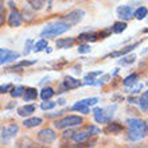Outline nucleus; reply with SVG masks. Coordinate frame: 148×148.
Returning <instances> with one entry per match:
<instances>
[{
    "instance_id": "obj_1",
    "label": "nucleus",
    "mask_w": 148,
    "mask_h": 148,
    "mask_svg": "<svg viewBox=\"0 0 148 148\" xmlns=\"http://www.w3.org/2000/svg\"><path fill=\"white\" fill-rule=\"evenodd\" d=\"M127 125H128L127 139L129 141L141 140V139H144L147 136L148 125L143 120H140V119H128L127 120Z\"/></svg>"
},
{
    "instance_id": "obj_2",
    "label": "nucleus",
    "mask_w": 148,
    "mask_h": 148,
    "mask_svg": "<svg viewBox=\"0 0 148 148\" xmlns=\"http://www.w3.org/2000/svg\"><path fill=\"white\" fill-rule=\"evenodd\" d=\"M71 27V24L67 22H55V23H49L46 27L43 28V31L40 32L42 38H53V36H58L63 32H66L69 28Z\"/></svg>"
},
{
    "instance_id": "obj_3",
    "label": "nucleus",
    "mask_w": 148,
    "mask_h": 148,
    "mask_svg": "<svg viewBox=\"0 0 148 148\" xmlns=\"http://www.w3.org/2000/svg\"><path fill=\"white\" fill-rule=\"evenodd\" d=\"M116 108H117L116 105H109V106H105V108H97V109H94L93 110L94 120L97 121V123H109L112 120L113 114H114Z\"/></svg>"
},
{
    "instance_id": "obj_4",
    "label": "nucleus",
    "mask_w": 148,
    "mask_h": 148,
    "mask_svg": "<svg viewBox=\"0 0 148 148\" xmlns=\"http://www.w3.org/2000/svg\"><path fill=\"white\" fill-rule=\"evenodd\" d=\"M82 124V117L81 116H75V114H70L66 116L62 120H57L54 123V127L58 129L63 128H70V127H75V125H81Z\"/></svg>"
},
{
    "instance_id": "obj_5",
    "label": "nucleus",
    "mask_w": 148,
    "mask_h": 148,
    "mask_svg": "<svg viewBox=\"0 0 148 148\" xmlns=\"http://www.w3.org/2000/svg\"><path fill=\"white\" fill-rule=\"evenodd\" d=\"M82 84L79 79H75V78L73 77H65V79H63L62 85L59 86V90L58 93H62V92H65V90H71V89H75V88H79Z\"/></svg>"
},
{
    "instance_id": "obj_6",
    "label": "nucleus",
    "mask_w": 148,
    "mask_h": 148,
    "mask_svg": "<svg viewBox=\"0 0 148 148\" xmlns=\"http://www.w3.org/2000/svg\"><path fill=\"white\" fill-rule=\"evenodd\" d=\"M57 139V135L51 128H45L38 132V140L45 143V144H50Z\"/></svg>"
},
{
    "instance_id": "obj_7",
    "label": "nucleus",
    "mask_w": 148,
    "mask_h": 148,
    "mask_svg": "<svg viewBox=\"0 0 148 148\" xmlns=\"http://www.w3.org/2000/svg\"><path fill=\"white\" fill-rule=\"evenodd\" d=\"M84 15H85V12L82 11V10H74V11L69 12L67 15L63 16L62 20L63 22H67L69 24H77L82 20Z\"/></svg>"
},
{
    "instance_id": "obj_8",
    "label": "nucleus",
    "mask_w": 148,
    "mask_h": 148,
    "mask_svg": "<svg viewBox=\"0 0 148 148\" xmlns=\"http://www.w3.org/2000/svg\"><path fill=\"white\" fill-rule=\"evenodd\" d=\"M19 57H20L19 53L11 51V50H8V49H1L0 50V63L1 65H5V63L11 62V61L19 58Z\"/></svg>"
},
{
    "instance_id": "obj_9",
    "label": "nucleus",
    "mask_w": 148,
    "mask_h": 148,
    "mask_svg": "<svg viewBox=\"0 0 148 148\" xmlns=\"http://www.w3.org/2000/svg\"><path fill=\"white\" fill-rule=\"evenodd\" d=\"M18 129H19V127L16 124H11L8 125L7 128H1V143H5V141L10 139V137H14L16 135V132H18Z\"/></svg>"
},
{
    "instance_id": "obj_10",
    "label": "nucleus",
    "mask_w": 148,
    "mask_h": 148,
    "mask_svg": "<svg viewBox=\"0 0 148 148\" xmlns=\"http://www.w3.org/2000/svg\"><path fill=\"white\" fill-rule=\"evenodd\" d=\"M135 15L133 10L129 5H120L117 8V16L120 18L121 20H129L132 19V16Z\"/></svg>"
},
{
    "instance_id": "obj_11",
    "label": "nucleus",
    "mask_w": 148,
    "mask_h": 148,
    "mask_svg": "<svg viewBox=\"0 0 148 148\" xmlns=\"http://www.w3.org/2000/svg\"><path fill=\"white\" fill-rule=\"evenodd\" d=\"M124 131V127L120 123H106V127L104 128V133L106 135H119Z\"/></svg>"
},
{
    "instance_id": "obj_12",
    "label": "nucleus",
    "mask_w": 148,
    "mask_h": 148,
    "mask_svg": "<svg viewBox=\"0 0 148 148\" xmlns=\"http://www.w3.org/2000/svg\"><path fill=\"white\" fill-rule=\"evenodd\" d=\"M140 45V40L139 42H136V43H133V45H129V46H125L124 49H120V50H117V51H114V53H110V54H108V55H105L104 58H117V57H121V55H125V54H128L129 51H132L133 49L136 46H139Z\"/></svg>"
},
{
    "instance_id": "obj_13",
    "label": "nucleus",
    "mask_w": 148,
    "mask_h": 148,
    "mask_svg": "<svg viewBox=\"0 0 148 148\" xmlns=\"http://www.w3.org/2000/svg\"><path fill=\"white\" fill-rule=\"evenodd\" d=\"M20 23H22V16L18 11L15 10H12L10 16H8V24L11 26V27H19Z\"/></svg>"
},
{
    "instance_id": "obj_14",
    "label": "nucleus",
    "mask_w": 148,
    "mask_h": 148,
    "mask_svg": "<svg viewBox=\"0 0 148 148\" xmlns=\"http://www.w3.org/2000/svg\"><path fill=\"white\" fill-rule=\"evenodd\" d=\"M74 43H75V39H73V38H63V39L57 40L55 46L58 47V49H70Z\"/></svg>"
},
{
    "instance_id": "obj_15",
    "label": "nucleus",
    "mask_w": 148,
    "mask_h": 148,
    "mask_svg": "<svg viewBox=\"0 0 148 148\" xmlns=\"http://www.w3.org/2000/svg\"><path fill=\"white\" fill-rule=\"evenodd\" d=\"M90 135H92L90 132H74L71 139H73L75 143H84V141H86L89 139Z\"/></svg>"
},
{
    "instance_id": "obj_16",
    "label": "nucleus",
    "mask_w": 148,
    "mask_h": 148,
    "mask_svg": "<svg viewBox=\"0 0 148 148\" xmlns=\"http://www.w3.org/2000/svg\"><path fill=\"white\" fill-rule=\"evenodd\" d=\"M40 124H42V119L40 117H31V119H26L23 121V125L26 128H34V127Z\"/></svg>"
},
{
    "instance_id": "obj_17",
    "label": "nucleus",
    "mask_w": 148,
    "mask_h": 148,
    "mask_svg": "<svg viewBox=\"0 0 148 148\" xmlns=\"http://www.w3.org/2000/svg\"><path fill=\"white\" fill-rule=\"evenodd\" d=\"M36 97H38L36 89H34V88H26V92H24V96H23L24 101H32Z\"/></svg>"
},
{
    "instance_id": "obj_18",
    "label": "nucleus",
    "mask_w": 148,
    "mask_h": 148,
    "mask_svg": "<svg viewBox=\"0 0 148 148\" xmlns=\"http://www.w3.org/2000/svg\"><path fill=\"white\" fill-rule=\"evenodd\" d=\"M34 110H35V105H24V106H22V108L18 109V114L22 117L30 116V114L34 113Z\"/></svg>"
},
{
    "instance_id": "obj_19",
    "label": "nucleus",
    "mask_w": 148,
    "mask_h": 148,
    "mask_svg": "<svg viewBox=\"0 0 148 148\" xmlns=\"http://www.w3.org/2000/svg\"><path fill=\"white\" fill-rule=\"evenodd\" d=\"M73 110H78V112H81V113H84V114H88L89 113V106L88 105H85L82 101H78V102H75L73 105V108H71Z\"/></svg>"
},
{
    "instance_id": "obj_20",
    "label": "nucleus",
    "mask_w": 148,
    "mask_h": 148,
    "mask_svg": "<svg viewBox=\"0 0 148 148\" xmlns=\"http://www.w3.org/2000/svg\"><path fill=\"white\" fill-rule=\"evenodd\" d=\"M110 28H112V31L114 34H120V32H123L127 28V23L125 22H114Z\"/></svg>"
},
{
    "instance_id": "obj_21",
    "label": "nucleus",
    "mask_w": 148,
    "mask_h": 148,
    "mask_svg": "<svg viewBox=\"0 0 148 148\" xmlns=\"http://www.w3.org/2000/svg\"><path fill=\"white\" fill-rule=\"evenodd\" d=\"M139 104H140L141 110L147 112V110H148V90L141 94V97L139 98Z\"/></svg>"
},
{
    "instance_id": "obj_22",
    "label": "nucleus",
    "mask_w": 148,
    "mask_h": 148,
    "mask_svg": "<svg viewBox=\"0 0 148 148\" xmlns=\"http://www.w3.org/2000/svg\"><path fill=\"white\" fill-rule=\"evenodd\" d=\"M45 1L46 0H27V3L31 5L32 10H35V11H39V10H42L43 5H45Z\"/></svg>"
},
{
    "instance_id": "obj_23",
    "label": "nucleus",
    "mask_w": 148,
    "mask_h": 148,
    "mask_svg": "<svg viewBox=\"0 0 148 148\" xmlns=\"http://www.w3.org/2000/svg\"><path fill=\"white\" fill-rule=\"evenodd\" d=\"M54 96V89L53 88H43L40 92V98L42 100H50Z\"/></svg>"
},
{
    "instance_id": "obj_24",
    "label": "nucleus",
    "mask_w": 148,
    "mask_h": 148,
    "mask_svg": "<svg viewBox=\"0 0 148 148\" xmlns=\"http://www.w3.org/2000/svg\"><path fill=\"white\" fill-rule=\"evenodd\" d=\"M24 92H26V88H24V86H16V88H12L11 96L14 98L22 97V96H24Z\"/></svg>"
},
{
    "instance_id": "obj_25",
    "label": "nucleus",
    "mask_w": 148,
    "mask_h": 148,
    "mask_svg": "<svg viewBox=\"0 0 148 148\" xmlns=\"http://www.w3.org/2000/svg\"><path fill=\"white\" fill-rule=\"evenodd\" d=\"M147 14H148V10L145 7H139L135 11V18H136L137 20H143L147 16Z\"/></svg>"
},
{
    "instance_id": "obj_26",
    "label": "nucleus",
    "mask_w": 148,
    "mask_h": 148,
    "mask_svg": "<svg viewBox=\"0 0 148 148\" xmlns=\"http://www.w3.org/2000/svg\"><path fill=\"white\" fill-rule=\"evenodd\" d=\"M47 49V42H46V39L42 38L40 40H38V42L34 45V51L35 53H39V51H42V50H46Z\"/></svg>"
},
{
    "instance_id": "obj_27",
    "label": "nucleus",
    "mask_w": 148,
    "mask_h": 148,
    "mask_svg": "<svg viewBox=\"0 0 148 148\" xmlns=\"http://www.w3.org/2000/svg\"><path fill=\"white\" fill-rule=\"evenodd\" d=\"M137 82V74H131L124 79V86H132Z\"/></svg>"
},
{
    "instance_id": "obj_28",
    "label": "nucleus",
    "mask_w": 148,
    "mask_h": 148,
    "mask_svg": "<svg viewBox=\"0 0 148 148\" xmlns=\"http://www.w3.org/2000/svg\"><path fill=\"white\" fill-rule=\"evenodd\" d=\"M35 63V61H20L18 65H15V66L10 67L11 70H15V69H20V67H27V66H31V65H34Z\"/></svg>"
},
{
    "instance_id": "obj_29",
    "label": "nucleus",
    "mask_w": 148,
    "mask_h": 148,
    "mask_svg": "<svg viewBox=\"0 0 148 148\" xmlns=\"http://www.w3.org/2000/svg\"><path fill=\"white\" fill-rule=\"evenodd\" d=\"M55 106V102L54 101H49V100H43V102L40 104V108L43 110H49V109H53Z\"/></svg>"
},
{
    "instance_id": "obj_30",
    "label": "nucleus",
    "mask_w": 148,
    "mask_h": 148,
    "mask_svg": "<svg viewBox=\"0 0 148 148\" xmlns=\"http://www.w3.org/2000/svg\"><path fill=\"white\" fill-rule=\"evenodd\" d=\"M101 71L98 70V71H92V73H88L85 75V78H84V79H85V81H93L94 78L96 77H98V75H101Z\"/></svg>"
},
{
    "instance_id": "obj_31",
    "label": "nucleus",
    "mask_w": 148,
    "mask_h": 148,
    "mask_svg": "<svg viewBox=\"0 0 148 148\" xmlns=\"http://www.w3.org/2000/svg\"><path fill=\"white\" fill-rule=\"evenodd\" d=\"M135 59H136V57H135V55H128V57H125V58L120 59V63H121V65H128V63H133V62H135Z\"/></svg>"
},
{
    "instance_id": "obj_32",
    "label": "nucleus",
    "mask_w": 148,
    "mask_h": 148,
    "mask_svg": "<svg viewBox=\"0 0 148 148\" xmlns=\"http://www.w3.org/2000/svg\"><path fill=\"white\" fill-rule=\"evenodd\" d=\"M89 51H90V46L86 45V43L79 45V47H78V53H79V54H86V53H89Z\"/></svg>"
},
{
    "instance_id": "obj_33",
    "label": "nucleus",
    "mask_w": 148,
    "mask_h": 148,
    "mask_svg": "<svg viewBox=\"0 0 148 148\" xmlns=\"http://www.w3.org/2000/svg\"><path fill=\"white\" fill-rule=\"evenodd\" d=\"M34 46V42H32L31 39H28L27 42H26V46H24V55H27L30 51H31V47Z\"/></svg>"
},
{
    "instance_id": "obj_34",
    "label": "nucleus",
    "mask_w": 148,
    "mask_h": 148,
    "mask_svg": "<svg viewBox=\"0 0 148 148\" xmlns=\"http://www.w3.org/2000/svg\"><path fill=\"white\" fill-rule=\"evenodd\" d=\"M143 89V84H136V86H132V89L128 90L129 93H139Z\"/></svg>"
},
{
    "instance_id": "obj_35",
    "label": "nucleus",
    "mask_w": 148,
    "mask_h": 148,
    "mask_svg": "<svg viewBox=\"0 0 148 148\" xmlns=\"http://www.w3.org/2000/svg\"><path fill=\"white\" fill-rule=\"evenodd\" d=\"M89 132L92 133V135H98V133L101 132V131H100L97 127H94V125H90V127H89Z\"/></svg>"
},
{
    "instance_id": "obj_36",
    "label": "nucleus",
    "mask_w": 148,
    "mask_h": 148,
    "mask_svg": "<svg viewBox=\"0 0 148 148\" xmlns=\"http://www.w3.org/2000/svg\"><path fill=\"white\" fill-rule=\"evenodd\" d=\"M8 89H12V85L11 84H7V85H3L1 86V88H0V92H1V93H5V92H8Z\"/></svg>"
},
{
    "instance_id": "obj_37",
    "label": "nucleus",
    "mask_w": 148,
    "mask_h": 148,
    "mask_svg": "<svg viewBox=\"0 0 148 148\" xmlns=\"http://www.w3.org/2000/svg\"><path fill=\"white\" fill-rule=\"evenodd\" d=\"M0 12H1V15H0V24H4V14H5V10H4L3 3H1V8H0Z\"/></svg>"
},
{
    "instance_id": "obj_38",
    "label": "nucleus",
    "mask_w": 148,
    "mask_h": 148,
    "mask_svg": "<svg viewBox=\"0 0 148 148\" xmlns=\"http://www.w3.org/2000/svg\"><path fill=\"white\" fill-rule=\"evenodd\" d=\"M128 102H131V104H133V102H139V100H137V98H128Z\"/></svg>"
},
{
    "instance_id": "obj_39",
    "label": "nucleus",
    "mask_w": 148,
    "mask_h": 148,
    "mask_svg": "<svg viewBox=\"0 0 148 148\" xmlns=\"http://www.w3.org/2000/svg\"><path fill=\"white\" fill-rule=\"evenodd\" d=\"M46 1H47V4H51V3H53V0H46Z\"/></svg>"
},
{
    "instance_id": "obj_40",
    "label": "nucleus",
    "mask_w": 148,
    "mask_h": 148,
    "mask_svg": "<svg viewBox=\"0 0 148 148\" xmlns=\"http://www.w3.org/2000/svg\"><path fill=\"white\" fill-rule=\"evenodd\" d=\"M144 32H148V28H145V30H144Z\"/></svg>"
},
{
    "instance_id": "obj_41",
    "label": "nucleus",
    "mask_w": 148,
    "mask_h": 148,
    "mask_svg": "<svg viewBox=\"0 0 148 148\" xmlns=\"http://www.w3.org/2000/svg\"><path fill=\"white\" fill-rule=\"evenodd\" d=\"M147 85H148V82H147Z\"/></svg>"
}]
</instances>
